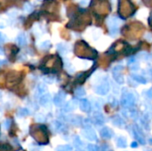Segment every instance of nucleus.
<instances>
[{
    "mask_svg": "<svg viewBox=\"0 0 152 151\" xmlns=\"http://www.w3.org/2000/svg\"><path fill=\"white\" fill-rule=\"evenodd\" d=\"M39 47L43 50H47L51 47V42L49 40H45V41H44L40 44Z\"/></svg>",
    "mask_w": 152,
    "mask_h": 151,
    "instance_id": "14",
    "label": "nucleus"
},
{
    "mask_svg": "<svg viewBox=\"0 0 152 151\" xmlns=\"http://www.w3.org/2000/svg\"><path fill=\"white\" fill-rule=\"evenodd\" d=\"M7 15L8 16H10V17H12V18H15L17 15H18V12L16 11V10H12V11H9L8 13H7Z\"/></svg>",
    "mask_w": 152,
    "mask_h": 151,
    "instance_id": "19",
    "label": "nucleus"
},
{
    "mask_svg": "<svg viewBox=\"0 0 152 151\" xmlns=\"http://www.w3.org/2000/svg\"><path fill=\"white\" fill-rule=\"evenodd\" d=\"M2 96H3V94H2V92H1V91H0V99H1V98H2Z\"/></svg>",
    "mask_w": 152,
    "mask_h": 151,
    "instance_id": "32",
    "label": "nucleus"
},
{
    "mask_svg": "<svg viewBox=\"0 0 152 151\" xmlns=\"http://www.w3.org/2000/svg\"><path fill=\"white\" fill-rule=\"evenodd\" d=\"M109 90H110V83H109V81L106 78L101 80V84L99 85H97V87L95 88L96 92L98 94H101V95L107 94Z\"/></svg>",
    "mask_w": 152,
    "mask_h": 151,
    "instance_id": "2",
    "label": "nucleus"
},
{
    "mask_svg": "<svg viewBox=\"0 0 152 151\" xmlns=\"http://www.w3.org/2000/svg\"><path fill=\"white\" fill-rule=\"evenodd\" d=\"M65 97H66V94L65 92H62V91H60L58 94L54 96L53 98V102L56 106H61L62 104L63 103L64 100H65Z\"/></svg>",
    "mask_w": 152,
    "mask_h": 151,
    "instance_id": "3",
    "label": "nucleus"
},
{
    "mask_svg": "<svg viewBox=\"0 0 152 151\" xmlns=\"http://www.w3.org/2000/svg\"><path fill=\"white\" fill-rule=\"evenodd\" d=\"M24 11L26 12V13H28V14H29V13H31V12H33V10H34V7H33V5L29 3V2H27V3H25V5H24Z\"/></svg>",
    "mask_w": 152,
    "mask_h": 151,
    "instance_id": "16",
    "label": "nucleus"
},
{
    "mask_svg": "<svg viewBox=\"0 0 152 151\" xmlns=\"http://www.w3.org/2000/svg\"><path fill=\"white\" fill-rule=\"evenodd\" d=\"M46 86H45V84H39L38 86H37V92H38V95H42V94H44L45 92H46Z\"/></svg>",
    "mask_w": 152,
    "mask_h": 151,
    "instance_id": "12",
    "label": "nucleus"
},
{
    "mask_svg": "<svg viewBox=\"0 0 152 151\" xmlns=\"http://www.w3.org/2000/svg\"><path fill=\"white\" fill-rule=\"evenodd\" d=\"M136 61V60H135V58L134 57H131L129 60H128V61H127V63H128V65L129 64H131V63H133V62H135Z\"/></svg>",
    "mask_w": 152,
    "mask_h": 151,
    "instance_id": "27",
    "label": "nucleus"
},
{
    "mask_svg": "<svg viewBox=\"0 0 152 151\" xmlns=\"http://www.w3.org/2000/svg\"><path fill=\"white\" fill-rule=\"evenodd\" d=\"M4 54H5V53H4L3 48H2V47H0V55H4Z\"/></svg>",
    "mask_w": 152,
    "mask_h": 151,
    "instance_id": "31",
    "label": "nucleus"
},
{
    "mask_svg": "<svg viewBox=\"0 0 152 151\" xmlns=\"http://www.w3.org/2000/svg\"><path fill=\"white\" fill-rule=\"evenodd\" d=\"M129 67H130V68L132 69V70H138V69L140 68L139 64L136 63V62H133V63L129 64Z\"/></svg>",
    "mask_w": 152,
    "mask_h": 151,
    "instance_id": "21",
    "label": "nucleus"
},
{
    "mask_svg": "<svg viewBox=\"0 0 152 151\" xmlns=\"http://www.w3.org/2000/svg\"><path fill=\"white\" fill-rule=\"evenodd\" d=\"M89 2H90V0H80V5L82 6H86L88 5Z\"/></svg>",
    "mask_w": 152,
    "mask_h": 151,
    "instance_id": "26",
    "label": "nucleus"
},
{
    "mask_svg": "<svg viewBox=\"0 0 152 151\" xmlns=\"http://www.w3.org/2000/svg\"><path fill=\"white\" fill-rule=\"evenodd\" d=\"M51 101V95L49 94H44L39 98V103L42 106H46Z\"/></svg>",
    "mask_w": 152,
    "mask_h": 151,
    "instance_id": "5",
    "label": "nucleus"
},
{
    "mask_svg": "<svg viewBox=\"0 0 152 151\" xmlns=\"http://www.w3.org/2000/svg\"><path fill=\"white\" fill-rule=\"evenodd\" d=\"M57 49L59 51V53L62 55H65L68 53V46L66 44L61 43L57 44Z\"/></svg>",
    "mask_w": 152,
    "mask_h": 151,
    "instance_id": "8",
    "label": "nucleus"
},
{
    "mask_svg": "<svg viewBox=\"0 0 152 151\" xmlns=\"http://www.w3.org/2000/svg\"><path fill=\"white\" fill-rule=\"evenodd\" d=\"M29 110L27 109V108H21V109H20L19 110H18V113H17V115H19V117H26V115H29Z\"/></svg>",
    "mask_w": 152,
    "mask_h": 151,
    "instance_id": "13",
    "label": "nucleus"
},
{
    "mask_svg": "<svg viewBox=\"0 0 152 151\" xmlns=\"http://www.w3.org/2000/svg\"><path fill=\"white\" fill-rule=\"evenodd\" d=\"M145 38L148 40V41H152V37H151V34L148 33L146 36H145Z\"/></svg>",
    "mask_w": 152,
    "mask_h": 151,
    "instance_id": "28",
    "label": "nucleus"
},
{
    "mask_svg": "<svg viewBox=\"0 0 152 151\" xmlns=\"http://www.w3.org/2000/svg\"><path fill=\"white\" fill-rule=\"evenodd\" d=\"M0 114H1V109H0Z\"/></svg>",
    "mask_w": 152,
    "mask_h": 151,
    "instance_id": "34",
    "label": "nucleus"
},
{
    "mask_svg": "<svg viewBox=\"0 0 152 151\" xmlns=\"http://www.w3.org/2000/svg\"><path fill=\"white\" fill-rule=\"evenodd\" d=\"M122 69H123V66H121V65H116V66H115V67L113 68V69H112V72L121 71Z\"/></svg>",
    "mask_w": 152,
    "mask_h": 151,
    "instance_id": "24",
    "label": "nucleus"
},
{
    "mask_svg": "<svg viewBox=\"0 0 152 151\" xmlns=\"http://www.w3.org/2000/svg\"><path fill=\"white\" fill-rule=\"evenodd\" d=\"M121 20L118 17H110L108 20V26L110 29V33L112 36H116L119 33V26L121 24Z\"/></svg>",
    "mask_w": 152,
    "mask_h": 151,
    "instance_id": "1",
    "label": "nucleus"
},
{
    "mask_svg": "<svg viewBox=\"0 0 152 151\" xmlns=\"http://www.w3.org/2000/svg\"><path fill=\"white\" fill-rule=\"evenodd\" d=\"M73 101L71 102H68L67 104H65V106H64V110L65 111H71L74 109V105H73Z\"/></svg>",
    "mask_w": 152,
    "mask_h": 151,
    "instance_id": "18",
    "label": "nucleus"
},
{
    "mask_svg": "<svg viewBox=\"0 0 152 151\" xmlns=\"http://www.w3.org/2000/svg\"><path fill=\"white\" fill-rule=\"evenodd\" d=\"M80 109L85 112H87L90 110V104H89L87 100H80Z\"/></svg>",
    "mask_w": 152,
    "mask_h": 151,
    "instance_id": "10",
    "label": "nucleus"
},
{
    "mask_svg": "<svg viewBox=\"0 0 152 151\" xmlns=\"http://www.w3.org/2000/svg\"><path fill=\"white\" fill-rule=\"evenodd\" d=\"M75 94L78 97H82V96H84L86 94V91L83 87H78L77 89H76L75 91Z\"/></svg>",
    "mask_w": 152,
    "mask_h": 151,
    "instance_id": "15",
    "label": "nucleus"
},
{
    "mask_svg": "<svg viewBox=\"0 0 152 151\" xmlns=\"http://www.w3.org/2000/svg\"><path fill=\"white\" fill-rule=\"evenodd\" d=\"M134 102V97L131 92H125L122 98V103L124 105H131Z\"/></svg>",
    "mask_w": 152,
    "mask_h": 151,
    "instance_id": "4",
    "label": "nucleus"
},
{
    "mask_svg": "<svg viewBox=\"0 0 152 151\" xmlns=\"http://www.w3.org/2000/svg\"><path fill=\"white\" fill-rule=\"evenodd\" d=\"M11 124H12V122H11V120L10 119H6V120H5V122H4V128L5 129H9L10 128V126H11Z\"/></svg>",
    "mask_w": 152,
    "mask_h": 151,
    "instance_id": "22",
    "label": "nucleus"
},
{
    "mask_svg": "<svg viewBox=\"0 0 152 151\" xmlns=\"http://www.w3.org/2000/svg\"><path fill=\"white\" fill-rule=\"evenodd\" d=\"M57 151H71V148L68 146H63V147H60L57 149Z\"/></svg>",
    "mask_w": 152,
    "mask_h": 151,
    "instance_id": "23",
    "label": "nucleus"
},
{
    "mask_svg": "<svg viewBox=\"0 0 152 151\" xmlns=\"http://www.w3.org/2000/svg\"><path fill=\"white\" fill-rule=\"evenodd\" d=\"M6 37L5 36V35L2 33V32H0V44H3L6 41Z\"/></svg>",
    "mask_w": 152,
    "mask_h": 151,
    "instance_id": "25",
    "label": "nucleus"
},
{
    "mask_svg": "<svg viewBox=\"0 0 152 151\" xmlns=\"http://www.w3.org/2000/svg\"><path fill=\"white\" fill-rule=\"evenodd\" d=\"M5 63H7V61H5V60H0V66H3Z\"/></svg>",
    "mask_w": 152,
    "mask_h": 151,
    "instance_id": "30",
    "label": "nucleus"
},
{
    "mask_svg": "<svg viewBox=\"0 0 152 151\" xmlns=\"http://www.w3.org/2000/svg\"><path fill=\"white\" fill-rule=\"evenodd\" d=\"M45 115L43 114H37L36 115V120L38 122H44L45 121Z\"/></svg>",
    "mask_w": 152,
    "mask_h": 151,
    "instance_id": "20",
    "label": "nucleus"
},
{
    "mask_svg": "<svg viewBox=\"0 0 152 151\" xmlns=\"http://www.w3.org/2000/svg\"><path fill=\"white\" fill-rule=\"evenodd\" d=\"M112 75H113V77H114L115 81L118 84H123L124 83V77L122 76L120 71L112 72Z\"/></svg>",
    "mask_w": 152,
    "mask_h": 151,
    "instance_id": "9",
    "label": "nucleus"
},
{
    "mask_svg": "<svg viewBox=\"0 0 152 151\" xmlns=\"http://www.w3.org/2000/svg\"><path fill=\"white\" fill-rule=\"evenodd\" d=\"M139 59H141L142 61H152V55L149 54L148 53L142 52V53H140L137 56Z\"/></svg>",
    "mask_w": 152,
    "mask_h": 151,
    "instance_id": "11",
    "label": "nucleus"
},
{
    "mask_svg": "<svg viewBox=\"0 0 152 151\" xmlns=\"http://www.w3.org/2000/svg\"><path fill=\"white\" fill-rule=\"evenodd\" d=\"M132 78L135 81L136 83L139 84H142V85H146L148 83V81L146 80V78L141 75H136V74H133L132 75Z\"/></svg>",
    "mask_w": 152,
    "mask_h": 151,
    "instance_id": "7",
    "label": "nucleus"
},
{
    "mask_svg": "<svg viewBox=\"0 0 152 151\" xmlns=\"http://www.w3.org/2000/svg\"><path fill=\"white\" fill-rule=\"evenodd\" d=\"M150 74L152 75V68H150Z\"/></svg>",
    "mask_w": 152,
    "mask_h": 151,
    "instance_id": "33",
    "label": "nucleus"
},
{
    "mask_svg": "<svg viewBox=\"0 0 152 151\" xmlns=\"http://www.w3.org/2000/svg\"><path fill=\"white\" fill-rule=\"evenodd\" d=\"M16 41L18 43L19 45L21 46H24L27 43V37H26V34L23 33V32H21L19 33V35L17 36V38H16Z\"/></svg>",
    "mask_w": 152,
    "mask_h": 151,
    "instance_id": "6",
    "label": "nucleus"
},
{
    "mask_svg": "<svg viewBox=\"0 0 152 151\" xmlns=\"http://www.w3.org/2000/svg\"><path fill=\"white\" fill-rule=\"evenodd\" d=\"M44 81L47 84H53V83H54V81H55V77H52V76H47V77H44Z\"/></svg>",
    "mask_w": 152,
    "mask_h": 151,
    "instance_id": "17",
    "label": "nucleus"
},
{
    "mask_svg": "<svg viewBox=\"0 0 152 151\" xmlns=\"http://www.w3.org/2000/svg\"><path fill=\"white\" fill-rule=\"evenodd\" d=\"M147 95H148V97H149V99H152V88L149 89V90L147 92Z\"/></svg>",
    "mask_w": 152,
    "mask_h": 151,
    "instance_id": "29",
    "label": "nucleus"
}]
</instances>
